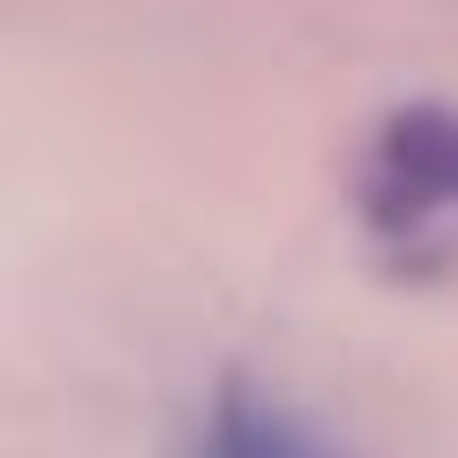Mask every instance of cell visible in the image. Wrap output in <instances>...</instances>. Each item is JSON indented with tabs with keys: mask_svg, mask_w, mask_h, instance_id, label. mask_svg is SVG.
I'll list each match as a JSON object with an SVG mask.
<instances>
[{
	"mask_svg": "<svg viewBox=\"0 0 458 458\" xmlns=\"http://www.w3.org/2000/svg\"><path fill=\"white\" fill-rule=\"evenodd\" d=\"M357 213L374 246L408 263L458 246V102H399L382 119L357 170Z\"/></svg>",
	"mask_w": 458,
	"mask_h": 458,
	"instance_id": "1",
	"label": "cell"
},
{
	"mask_svg": "<svg viewBox=\"0 0 458 458\" xmlns=\"http://www.w3.org/2000/svg\"><path fill=\"white\" fill-rule=\"evenodd\" d=\"M179 458H357V450L340 433H323L306 408H289V399H263L255 382H221Z\"/></svg>",
	"mask_w": 458,
	"mask_h": 458,
	"instance_id": "2",
	"label": "cell"
}]
</instances>
